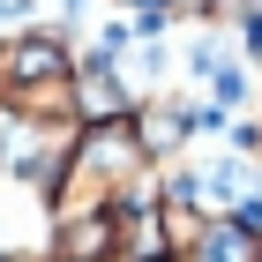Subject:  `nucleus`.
Listing matches in <instances>:
<instances>
[{
  "label": "nucleus",
  "mask_w": 262,
  "mask_h": 262,
  "mask_svg": "<svg viewBox=\"0 0 262 262\" xmlns=\"http://www.w3.org/2000/svg\"><path fill=\"white\" fill-rule=\"evenodd\" d=\"M180 262H262V232L240 217H202V232L187 240Z\"/></svg>",
  "instance_id": "1"
},
{
  "label": "nucleus",
  "mask_w": 262,
  "mask_h": 262,
  "mask_svg": "<svg viewBox=\"0 0 262 262\" xmlns=\"http://www.w3.org/2000/svg\"><path fill=\"white\" fill-rule=\"evenodd\" d=\"M135 262H180V255H135Z\"/></svg>",
  "instance_id": "2"
}]
</instances>
